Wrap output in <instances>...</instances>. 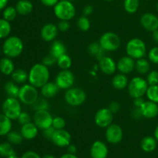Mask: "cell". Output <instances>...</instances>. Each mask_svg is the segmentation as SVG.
<instances>
[{"label": "cell", "mask_w": 158, "mask_h": 158, "mask_svg": "<svg viewBox=\"0 0 158 158\" xmlns=\"http://www.w3.org/2000/svg\"><path fill=\"white\" fill-rule=\"evenodd\" d=\"M49 77L50 72L49 67L42 63L34 64L28 73L29 83L38 89L49 82Z\"/></svg>", "instance_id": "obj_1"}, {"label": "cell", "mask_w": 158, "mask_h": 158, "mask_svg": "<svg viewBox=\"0 0 158 158\" xmlns=\"http://www.w3.org/2000/svg\"><path fill=\"white\" fill-rule=\"evenodd\" d=\"M2 52L6 57L13 59L19 56L24 49V43L16 35L8 36L2 44Z\"/></svg>", "instance_id": "obj_2"}, {"label": "cell", "mask_w": 158, "mask_h": 158, "mask_svg": "<svg viewBox=\"0 0 158 158\" xmlns=\"http://www.w3.org/2000/svg\"><path fill=\"white\" fill-rule=\"evenodd\" d=\"M127 55L135 60L143 58L147 53V46L143 40L139 38H133L127 43Z\"/></svg>", "instance_id": "obj_3"}, {"label": "cell", "mask_w": 158, "mask_h": 158, "mask_svg": "<svg viewBox=\"0 0 158 158\" xmlns=\"http://www.w3.org/2000/svg\"><path fill=\"white\" fill-rule=\"evenodd\" d=\"M53 12L60 20L69 21L76 15V8L69 0L60 1L53 7Z\"/></svg>", "instance_id": "obj_4"}, {"label": "cell", "mask_w": 158, "mask_h": 158, "mask_svg": "<svg viewBox=\"0 0 158 158\" xmlns=\"http://www.w3.org/2000/svg\"><path fill=\"white\" fill-rule=\"evenodd\" d=\"M148 86L149 85L146 79H143L141 77H135L129 81L127 86L128 94L133 99L143 97L146 95Z\"/></svg>", "instance_id": "obj_5"}, {"label": "cell", "mask_w": 158, "mask_h": 158, "mask_svg": "<svg viewBox=\"0 0 158 158\" xmlns=\"http://www.w3.org/2000/svg\"><path fill=\"white\" fill-rule=\"evenodd\" d=\"M2 114L10 120H15L18 119L22 113L21 102L18 98L8 97L2 105Z\"/></svg>", "instance_id": "obj_6"}, {"label": "cell", "mask_w": 158, "mask_h": 158, "mask_svg": "<svg viewBox=\"0 0 158 158\" xmlns=\"http://www.w3.org/2000/svg\"><path fill=\"white\" fill-rule=\"evenodd\" d=\"M40 97L38 88L29 84H23L20 87L18 99L22 103L27 106H32Z\"/></svg>", "instance_id": "obj_7"}, {"label": "cell", "mask_w": 158, "mask_h": 158, "mask_svg": "<svg viewBox=\"0 0 158 158\" xmlns=\"http://www.w3.org/2000/svg\"><path fill=\"white\" fill-rule=\"evenodd\" d=\"M99 43L105 52H114L120 48L121 41L117 33L106 32L102 34L99 40Z\"/></svg>", "instance_id": "obj_8"}, {"label": "cell", "mask_w": 158, "mask_h": 158, "mask_svg": "<svg viewBox=\"0 0 158 158\" xmlns=\"http://www.w3.org/2000/svg\"><path fill=\"white\" fill-rule=\"evenodd\" d=\"M86 94L83 89L79 87H71L66 89L64 94V100L69 106H79L84 103Z\"/></svg>", "instance_id": "obj_9"}, {"label": "cell", "mask_w": 158, "mask_h": 158, "mask_svg": "<svg viewBox=\"0 0 158 158\" xmlns=\"http://www.w3.org/2000/svg\"><path fill=\"white\" fill-rule=\"evenodd\" d=\"M53 117L47 110L35 111L33 115V123L36 125L39 130L44 131L52 127Z\"/></svg>", "instance_id": "obj_10"}, {"label": "cell", "mask_w": 158, "mask_h": 158, "mask_svg": "<svg viewBox=\"0 0 158 158\" xmlns=\"http://www.w3.org/2000/svg\"><path fill=\"white\" fill-rule=\"evenodd\" d=\"M55 83L60 89H66L73 87L75 83V76L69 69H62L56 77Z\"/></svg>", "instance_id": "obj_11"}, {"label": "cell", "mask_w": 158, "mask_h": 158, "mask_svg": "<svg viewBox=\"0 0 158 158\" xmlns=\"http://www.w3.org/2000/svg\"><path fill=\"white\" fill-rule=\"evenodd\" d=\"M114 120V114L108 107L101 108L97 111L94 117L96 125L100 128H106Z\"/></svg>", "instance_id": "obj_12"}, {"label": "cell", "mask_w": 158, "mask_h": 158, "mask_svg": "<svg viewBox=\"0 0 158 158\" xmlns=\"http://www.w3.org/2000/svg\"><path fill=\"white\" fill-rule=\"evenodd\" d=\"M106 139L110 143L112 144H117L123 137V131L121 127L119 126L116 123H111L109 127L106 128V133H105Z\"/></svg>", "instance_id": "obj_13"}, {"label": "cell", "mask_w": 158, "mask_h": 158, "mask_svg": "<svg viewBox=\"0 0 158 158\" xmlns=\"http://www.w3.org/2000/svg\"><path fill=\"white\" fill-rule=\"evenodd\" d=\"M51 141L57 147L60 148H67L71 143V135L65 129L56 130Z\"/></svg>", "instance_id": "obj_14"}, {"label": "cell", "mask_w": 158, "mask_h": 158, "mask_svg": "<svg viewBox=\"0 0 158 158\" xmlns=\"http://www.w3.org/2000/svg\"><path fill=\"white\" fill-rule=\"evenodd\" d=\"M140 25L147 31L154 32L158 29V17L155 14L146 12L140 19Z\"/></svg>", "instance_id": "obj_15"}, {"label": "cell", "mask_w": 158, "mask_h": 158, "mask_svg": "<svg viewBox=\"0 0 158 158\" xmlns=\"http://www.w3.org/2000/svg\"><path fill=\"white\" fill-rule=\"evenodd\" d=\"M99 67L102 73L106 75H113L117 71V63L110 56H103L99 60Z\"/></svg>", "instance_id": "obj_16"}, {"label": "cell", "mask_w": 158, "mask_h": 158, "mask_svg": "<svg viewBox=\"0 0 158 158\" xmlns=\"http://www.w3.org/2000/svg\"><path fill=\"white\" fill-rule=\"evenodd\" d=\"M135 60L131 58L129 56H123L117 63V70L120 73L127 75L135 69Z\"/></svg>", "instance_id": "obj_17"}, {"label": "cell", "mask_w": 158, "mask_h": 158, "mask_svg": "<svg viewBox=\"0 0 158 158\" xmlns=\"http://www.w3.org/2000/svg\"><path fill=\"white\" fill-rule=\"evenodd\" d=\"M59 29L56 25L49 23L45 24L40 30L41 38L45 42H52L56 40L58 35Z\"/></svg>", "instance_id": "obj_18"}, {"label": "cell", "mask_w": 158, "mask_h": 158, "mask_svg": "<svg viewBox=\"0 0 158 158\" xmlns=\"http://www.w3.org/2000/svg\"><path fill=\"white\" fill-rule=\"evenodd\" d=\"M108 153L107 146L101 140H96L91 146L90 156L92 158H106Z\"/></svg>", "instance_id": "obj_19"}, {"label": "cell", "mask_w": 158, "mask_h": 158, "mask_svg": "<svg viewBox=\"0 0 158 158\" xmlns=\"http://www.w3.org/2000/svg\"><path fill=\"white\" fill-rule=\"evenodd\" d=\"M143 117L147 119H154L158 115V103L145 100L144 103L140 107Z\"/></svg>", "instance_id": "obj_20"}, {"label": "cell", "mask_w": 158, "mask_h": 158, "mask_svg": "<svg viewBox=\"0 0 158 158\" xmlns=\"http://www.w3.org/2000/svg\"><path fill=\"white\" fill-rule=\"evenodd\" d=\"M39 132V128L33 122H29L24 125H22L20 133L25 140H33L36 137Z\"/></svg>", "instance_id": "obj_21"}, {"label": "cell", "mask_w": 158, "mask_h": 158, "mask_svg": "<svg viewBox=\"0 0 158 158\" xmlns=\"http://www.w3.org/2000/svg\"><path fill=\"white\" fill-rule=\"evenodd\" d=\"M60 88L55 82H48L40 88V94L42 97L46 99H52L58 94Z\"/></svg>", "instance_id": "obj_22"}, {"label": "cell", "mask_w": 158, "mask_h": 158, "mask_svg": "<svg viewBox=\"0 0 158 158\" xmlns=\"http://www.w3.org/2000/svg\"><path fill=\"white\" fill-rule=\"evenodd\" d=\"M66 53V47L64 43L60 40H54L52 42V44L49 49V54L55 57L56 59H58L61 56Z\"/></svg>", "instance_id": "obj_23"}, {"label": "cell", "mask_w": 158, "mask_h": 158, "mask_svg": "<svg viewBox=\"0 0 158 158\" xmlns=\"http://www.w3.org/2000/svg\"><path fill=\"white\" fill-rule=\"evenodd\" d=\"M128 84H129V80L125 74L120 73L116 74L112 79L113 86L117 90H123L125 88H127Z\"/></svg>", "instance_id": "obj_24"}, {"label": "cell", "mask_w": 158, "mask_h": 158, "mask_svg": "<svg viewBox=\"0 0 158 158\" xmlns=\"http://www.w3.org/2000/svg\"><path fill=\"white\" fill-rule=\"evenodd\" d=\"M18 14L21 15H27L33 10V5L29 0H19L15 5Z\"/></svg>", "instance_id": "obj_25"}, {"label": "cell", "mask_w": 158, "mask_h": 158, "mask_svg": "<svg viewBox=\"0 0 158 158\" xmlns=\"http://www.w3.org/2000/svg\"><path fill=\"white\" fill-rule=\"evenodd\" d=\"M15 70V64L12 59L4 57L0 60V72L6 76L12 75Z\"/></svg>", "instance_id": "obj_26"}, {"label": "cell", "mask_w": 158, "mask_h": 158, "mask_svg": "<svg viewBox=\"0 0 158 158\" xmlns=\"http://www.w3.org/2000/svg\"><path fill=\"white\" fill-rule=\"evenodd\" d=\"M157 140L154 137L147 136L142 139L140 142V148L144 152L151 153L153 152L157 148Z\"/></svg>", "instance_id": "obj_27"}, {"label": "cell", "mask_w": 158, "mask_h": 158, "mask_svg": "<svg viewBox=\"0 0 158 158\" xmlns=\"http://www.w3.org/2000/svg\"><path fill=\"white\" fill-rule=\"evenodd\" d=\"M12 120L4 114L0 113V136L7 135L12 130Z\"/></svg>", "instance_id": "obj_28"}, {"label": "cell", "mask_w": 158, "mask_h": 158, "mask_svg": "<svg viewBox=\"0 0 158 158\" xmlns=\"http://www.w3.org/2000/svg\"><path fill=\"white\" fill-rule=\"evenodd\" d=\"M135 69L140 75L148 74L150 72V69H151L150 61L145 59L144 57L137 60L135 63Z\"/></svg>", "instance_id": "obj_29"}, {"label": "cell", "mask_w": 158, "mask_h": 158, "mask_svg": "<svg viewBox=\"0 0 158 158\" xmlns=\"http://www.w3.org/2000/svg\"><path fill=\"white\" fill-rule=\"evenodd\" d=\"M12 80L17 84H24L28 80V73L23 69H16L12 75Z\"/></svg>", "instance_id": "obj_30"}, {"label": "cell", "mask_w": 158, "mask_h": 158, "mask_svg": "<svg viewBox=\"0 0 158 158\" xmlns=\"http://www.w3.org/2000/svg\"><path fill=\"white\" fill-rule=\"evenodd\" d=\"M20 87H19L18 84L15 83V82L8 81L5 83L4 89L6 94L9 97H15L18 98L19 93Z\"/></svg>", "instance_id": "obj_31"}, {"label": "cell", "mask_w": 158, "mask_h": 158, "mask_svg": "<svg viewBox=\"0 0 158 158\" xmlns=\"http://www.w3.org/2000/svg\"><path fill=\"white\" fill-rule=\"evenodd\" d=\"M104 52L105 51L102 49L99 42H93L88 46V52L89 55L94 56L98 60L104 56L103 55Z\"/></svg>", "instance_id": "obj_32"}, {"label": "cell", "mask_w": 158, "mask_h": 158, "mask_svg": "<svg viewBox=\"0 0 158 158\" xmlns=\"http://www.w3.org/2000/svg\"><path fill=\"white\" fill-rule=\"evenodd\" d=\"M140 6V0H124L123 8L129 14H134L137 12Z\"/></svg>", "instance_id": "obj_33"}, {"label": "cell", "mask_w": 158, "mask_h": 158, "mask_svg": "<svg viewBox=\"0 0 158 158\" xmlns=\"http://www.w3.org/2000/svg\"><path fill=\"white\" fill-rule=\"evenodd\" d=\"M11 30H12V26L10 22L3 18L0 19V40L7 38L10 34Z\"/></svg>", "instance_id": "obj_34"}, {"label": "cell", "mask_w": 158, "mask_h": 158, "mask_svg": "<svg viewBox=\"0 0 158 158\" xmlns=\"http://www.w3.org/2000/svg\"><path fill=\"white\" fill-rule=\"evenodd\" d=\"M15 152L12 143L9 142H4L0 143V156L3 157H8L15 155Z\"/></svg>", "instance_id": "obj_35"}, {"label": "cell", "mask_w": 158, "mask_h": 158, "mask_svg": "<svg viewBox=\"0 0 158 158\" xmlns=\"http://www.w3.org/2000/svg\"><path fill=\"white\" fill-rule=\"evenodd\" d=\"M56 64L61 69H69L73 64L72 59L66 53L57 59Z\"/></svg>", "instance_id": "obj_36"}, {"label": "cell", "mask_w": 158, "mask_h": 158, "mask_svg": "<svg viewBox=\"0 0 158 158\" xmlns=\"http://www.w3.org/2000/svg\"><path fill=\"white\" fill-rule=\"evenodd\" d=\"M17 14H18V12H17L15 7H13V6H6L3 9L2 16L3 19H5L7 21L11 22L13 21L16 18Z\"/></svg>", "instance_id": "obj_37"}, {"label": "cell", "mask_w": 158, "mask_h": 158, "mask_svg": "<svg viewBox=\"0 0 158 158\" xmlns=\"http://www.w3.org/2000/svg\"><path fill=\"white\" fill-rule=\"evenodd\" d=\"M146 97H148V100L158 103V84L148 86L146 92Z\"/></svg>", "instance_id": "obj_38"}, {"label": "cell", "mask_w": 158, "mask_h": 158, "mask_svg": "<svg viewBox=\"0 0 158 158\" xmlns=\"http://www.w3.org/2000/svg\"><path fill=\"white\" fill-rule=\"evenodd\" d=\"M7 139L8 141L10 143L14 145H18L23 142V137L22 136L21 133H19L17 131H10L9 134H7Z\"/></svg>", "instance_id": "obj_39"}, {"label": "cell", "mask_w": 158, "mask_h": 158, "mask_svg": "<svg viewBox=\"0 0 158 158\" xmlns=\"http://www.w3.org/2000/svg\"><path fill=\"white\" fill-rule=\"evenodd\" d=\"M77 26L83 32H86L90 29L91 23L89 19L86 15H82L77 20Z\"/></svg>", "instance_id": "obj_40"}, {"label": "cell", "mask_w": 158, "mask_h": 158, "mask_svg": "<svg viewBox=\"0 0 158 158\" xmlns=\"http://www.w3.org/2000/svg\"><path fill=\"white\" fill-rule=\"evenodd\" d=\"M48 99L44 98V97H42L40 98L39 97L38 100L35 102L33 105H32V108L34 109V110H49V103L48 102Z\"/></svg>", "instance_id": "obj_41"}, {"label": "cell", "mask_w": 158, "mask_h": 158, "mask_svg": "<svg viewBox=\"0 0 158 158\" xmlns=\"http://www.w3.org/2000/svg\"><path fill=\"white\" fill-rule=\"evenodd\" d=\"M147 82L148 85H157L158 84V71L157 70H152L150 71L147 75L146 78Z\"/></svg>", "instance_id": "obj_42"}, {"label": "cell", "mask_w": 158, "mask_h": 158, "mask_svg": "<svg viewBox=\"0 0 158 158\" xmlns=\"http://www.w3.org/2000/svg\"><path fill=\"white\" fill-rule=\"evenodd\" d=\"M66 120L61 117H55L52 120V127L55 130H62L64 129L66 127Z\"/></svg>", "instance_id": "obj_43"}, {"label": "cell", "mask_w": 158, "mask_h": 158, "mask_svg": "<svg viewBox=\"0 0 158 158\" xmlns=\"http://www.w3.org/2000/svg\"><path fill=\"white\" fill-rule=\"evenodd\" d=\"M148 60L154 64H158V46L151 48L148 54Z\"/></svg>", "instance_id": "obj_44"}, {"label": "cell", "mask_w": 158, "mask_h": 158, "mask_svg": "<svg viewBox=\"0 0 158 158\" xmlns=\"http://www.w3.org/2000/svg\"><path fill=\"white\" fill-rule=\"evenodd\" d=\"M42 63L47 66V67H51V66H54L56 63V59L52 56L51 54H48L46 56L43 57V60H42Z\"/></svg>", "instance_id": "obj_45"}, {"label": "cell", "mask_w": 158, "mask_h": 158, "mask_svg": "<svg viewBox=\"0 0 158 158\" xmlns=\"http://www.w3.org/2000/svg\"><path fill=\"white\" fill-rule=\"evenodd\" d=\"M17 120H18V122L21 125H24L26 124V123L31 122V117L28 113L23 112V111H22V113L20 114L19 117H18Z\"/></svg>", "instance_id": "obj_46"}, {"label": "cell", "mask_w": 158, "mask_h": 158, "mask_svg": "<svg viewBox=\"0 0 158 158\" xmlns=\"http://www.w3.org/2000/svg\"><path fill=\"white\" fill-rule=\"evenodd\" d=\"M57 28L60 32H67L70 28V24H69V21H66V20H60L58 25H57Z\"/></svg>", "instance_id": "obj_47"}, {"label": "cell", "mask_w": 158, "mask_h": 158, "mask_svg": "<svg viewBox=\"0 0 158 158\" xmlns=\"http://www.w3.org/2000/svg\"><path fill=\"white\" fill-rule=\"evenodd\" d=\"M108 108L110 110V111L113 114H117V113H118L119 111H120V105L118 102L112 101L109 103V105H108Z\"/></svg>", "instance_id": "obj_48"}, {"label": "cell", "mask_w": 158, "mask_h": 158, "mask_svg": "<svg viewBox=\"0 0 158 158\" xmlns=\"http://www.w3.org/2000/svg\"><path fill=\"white\" fill-rule=\"evenodd\" d=\"M43 131V135H44V137H46L47 140H51V139H52L54 133H55L56 130L54 129L52 127H50L47 128V129L44 130V131Z\"/></svg>", "instance_id": "obj_49"}, {"label": "cell", "mask_w": 158, "mask_h": 158, "mask_svg": "<svg viewBox=\"0 0 158 158\" xmlns=\"http://www.w3.org/2000/svg\"><path fill=\"white\" fill-rule=\"evenodd\" d=\"M21 158H42L39 154L32 151H29L25 152Z\"/></svg>", "instance_id": "obj_50"}, {"label": "cell", "mask_w": 158, "mask_h": 158, "mask_svg": "<svg viewBox=\"0 0 158 158\" xmlns=\"http://www.w3.org/2000/svg\"><path fill=\"white\" fill-rule=\"evenodd\" d=\"M40 2L43 6L47 7H54L60 2V0H40Z\"/></svg>", "instance_id": "obj_51"}, {"label": "cell", "mask_w": 158, "mask_h": 158, "mask_svg": "<svg viewBox=\"0 0 158 158\" xmlns=\"http://www.w3.org/2000/svg\"><path fill=\"white\" fill-rule=\"evenodd\" d=\"M131 115L136 120H139V119L142 118L143 116H142L141 110H140V108L138 107H134V110H132V113H131Z\"/></svg>", "instance_id": "obj_52"}, {"label": "cell", "mask_w": 158, "mask_h": 158, "mask_svg": "<svg viewBox=\"0 0 158 158\" xmlns=\"http://www.w3.org/2000/svg\"><path fill=\"white\" fill-rule=\"evenodd\" d=\"M94 12V7L90 5H87V6H84L83 9V15H86V16H89Z\"/></svg>", "instance_id": "obj_53"}, {"label": "cell", "mask_w": 158, "mask_h": 158, "mask_svg": "<svg viewBox=\"0 0 158 158\" xmlns=\"http://www.w3.org/2000/svg\"><path fill=\"white\" fill-rule=\"evenodd\" d=\"M145 100H143V97H138V98L134 99V107H138L140 108L142 106Z\"/></svg>", "instance_id": "obj_54"}, {"label": "cell", "mask_w": 158, "mask_h": 158, "mask_svg": "<svg viewBox=\"0 0 158 158\" xmlns=\"http://www.w3.org/2000/svg\"><path fill=\"white\" fill-rule=\"evenodd\" d=\"M67 151L69 154H76V153H77V147H76L75 145L71 144L70 143V144L67 147Z\"/></svg>", "instance_id": "obj_55"}, {"label": "cell", "mask_w": 158, "mask_h": 158, "mask_svg": "<svg viewBox=\"0 0 158 158\" xmlns=\"http://www.w3.org/2000/svg\"><path fill=\"white\" fill-rule=\"evenodd\" d=\"M9 0H0V11L3 10L7 6Z\"/></svg>", "instance_id": "obj_56"}, {"label": "cell", "mask_w": 158, "mask_h": 158, "mask_svg": "<svg viewBox=\"0 0 158 158\" xmlns=\"http://www.w3.org/2000/svg\"><path fill=\"white\" fill-rule=\"evenodd\" d=\"M152 39L157 44H158V29L152 32Z\"/></svg>", "instance_id": "obj_57"}, {"label": "cell", "mask_w": 158, "mask_h": 158, "mask_svg": "<svg viewBox=\"0 0 158 158\" xmlns=\"http://www.w3.org/2000/svg\"><path fill=\"white\" fill-rule=\"evenodd\" d=\"M60 158H79L77 156H76V154H69V153H66V154L62 155Z\"/></svg>", "instance_id": "obj_58"}, {"label": "cell", "mask_w": 158, "mask_h": 158, "mask_svg": "<svg viewBox=\"0 0 158 158\" xmlns=\"http://www.w3.org/2000/svg\"><path fill=\"white\" fill-rule=\"evenodd\" d=\"M154 137H155L156 140L158 141V125L156 127L155 130H154Z\"/></svg>", "instance_id": "obj_59"}, {"label": "cell", "mask_w": 158, "mask_h": 158, "mask_svg": "<svg viewBox=\"0 0 158 158\" xmlns=\"http://www.w3.org/2000/svg\"><path fill=\"white\" fill-rule=\"evenodd\" d=\"M42 158H56L54 157L53 155H52V154H46V155L43 156Z\"/></svg>", "instance_id": "obj_60"}, {"label": "cell", "mask_w": 158, "mask_h": 158, "mask_svg": "<svg viewBox=\"0 0 158 158\" xmlns=\"http://www.w3.org/2000/svg\"><path fill=\"white\" fill-rule=\"evenodd\" d=\"M6 158H19V157H17L16 155H12V156H10V157H6Z\"/></svg>", "instance_id": "obj_61"}, {"label": "cell", "mask_w": 158, "mask_h": 158, "mask_svg": "<svg viewBox=\"0 0 158 158\" xmlns=\"http://www.w3.org/2000/svg\"><path fill=\"white\" fill-rule=\"evenodd\" d=\"M104 1H106V2H111V1H114V0H104Z\"/></svg>", "instance_id": "obj_62"}, {"label": "cell", "mask_w": 158, "mask_h": 158, "mask_svg": "<svg viewBox=\"0 0 158 158\" xmlns=\"http://www.w3.org/2000/svg\"><path fill=\"white\" fill-rule=\"evenodd\" d=\"M157 11H158V3H157Z\"/></svg>", "instance_id": "obj_63"}, {"label": "cell", "mask_w": 158, "mask_h": 158, "mask_svg": "<svg viewBox=\"0 0 158 158\" xmlns=\"http://www.w3.org/2000/svg\"><path fill=\"white\" fill-rule=\"evenodd\" d=\"M60 1H66V0H60Z\"/></svg>", "instance_id": "obj_64"}]
</instances>
